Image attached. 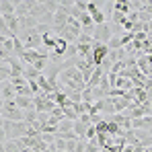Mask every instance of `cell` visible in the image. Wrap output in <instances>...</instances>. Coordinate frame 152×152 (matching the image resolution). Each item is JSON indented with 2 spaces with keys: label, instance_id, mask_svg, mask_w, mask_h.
Wrapping results in <instances>:
<instances>
[{
  "label": "cell",
  "instance_id": "cell-1",
  "mask_svg": "<svg viewBox=\"0 0 152 152\" xmlns=\"http://www.w3.org/2000/svg\"><path fill=\"white\" fill-rule=\"evenodd\" d=\"M23 64L33 66L37 72H43L48 66H50V53L45 51H37V50H25V53L21 56Z\"/></svg>",
  "mask_w": 152,
  "mask_h": 152
},
{
  "label": "cell",
  "instance_id": "cell-2",
  "mask_svg": "<svg viewBox=\"0 0 152 152\" xmlns=\"http://www.w3.org/2000/svg\"><path fill=\"white\" fill-rule=\"evenodd\" d=\"M4 132H6V142L8 140H19V138L27 136L29 124H25V121H6L4 119Z\"/></svg>",
  "mask_w": 152,
  "mask_h": 152
},
{
  "label": "cell",
  "instance_id": "cell-3",
  "mask_svg": "<svg viewBox=\"0 0 152 152\" xmlns=\"http://www.w3.org/2000/svg\"><path fill=\"white\" fill-rule=\"evenodd\" d=\"M25 117V111H21L17 107L15 101H4V107H2V119L6 121H23Z\"/></svg>",
  "mask_w": 152,
  "mask_h": 152
},
{
  "label": "cell",
  "instance_id": "cell-4",
  "mask_svg": "<svg viewBox=\"0 0 152 152\" xmlns=\"http://www.w3.org/2000/svg\"><path fill=\"white\" fill-rule=\"evenodd\" d=\"M111 37H113V31H111V25H109V23H103V25L95 27V33H93L95 43H103V45H107V43L111 41Z\"/></svg>",
  "mask_w": 152,
  "mask_h": 152
},
{
  "label": "cell",
  "instance_id": "cell-5",
  "mask_svg": "<svg viewBox=\"0 0 152 152\" xmlns=\"http://www.w3.org/2000/svg\"><path fill=\"white\" fill-rule=\"evenodd\" d=\"M109 48L107 45H103V43H93V64L95 66H101L103 60L109 56Z\"/></svg>",
  "mask_w": 152,
  "mask_h": 152
},
{
  "label": "cell",
  "instance_id": "cell-6",
  "mask_svg": "<svg viewBox=\"0 0 152 152\" xmlns=\"http://www.w3.org/2000/svg\"><path fill=\"white\" fill-rule=\"evenodd\" d=\"M0 97H2L4 101H15V99H17V91H15V86L10 84V80L2 82V86H0Z\"/></svg>",
  "mask_w": 152,
  "mask_h": 152
},
{
  "label": "cell",
  "instance_id": "cell-7",
  "mask_svg": "<svg viewBox=\"0 0 152 152\" xmlns=\"http://www.w3.org/2000/svg\"><path fill=\"white\" fill-rule=\"evenodd\" d=\"M68 50H70V43H68V41H64V39L60 37V39H58V43H56V48H53V51H51V56H56V58H60V60H66Z\"/></svg>",
  "mask_w": 152,
  "mask_h": 152
},
{
  "label": "cell",
  "instance_id": "cell-8",
  "mask_svg": "<svg viewBox=\"0 0 152 152\" xmlns=\"http://www.w3.org/2000/svg\"><path fill=\"white\" fill-rule=\"evenodd\" d=\"M31 6H33V2H15V17L25 19L29 15V10H31Z\"/></svg>",
  "mask_w": 152,
  "mask_h": 152
},
{
  "label": "cell",
  "instance_id": "cell-9",
  "mask_svg": "<svg viewBox=\"0 0 152 152\" xmlns=\"http://www.w3.org/2000/svg\"><path fill=\"white\" fill-rule=\"evenodd\" d=\"M37 84H39L41 93H45V95H53V93H56V88L51 86V82H50V80H48L43 74H39V78H37Z\"/></svg>",
  "mask_w": 152,
  "mask_h": 152
},
{
  "label": "cell",
  "instance_id": "cell-10",
  "mask_svg": "<svg viewBox=\"0 0 152 152\" xmlns=\"http://www.w3.org/2000/svg\"><path fill=\"white\" fill-rule=\"evenodd\" d=\"M72 129H74V134H76V138H78V140H84V136H86V129H88V126H86V124H82L80 119H76L74 126H72Z\"/></svg>",
  "mask_w": 152,
  "mask_h": 152
},
{
  "label": "cell",
  "instance_id": "cell-11",
  "mask_svg": "<svg viewBox=\"0 0 152 152\" xmlns=\"http://www.w3.org/2000/svg\"><path fill=\"white\" fill-rule=\"evenodd\" d=\"M15 103H17V107H19L21 111H27V109L35 107V105H33V99H31V97H19V95H17Z\"/></svg>",
  "mask_w": 152,
  "mask_h": 152
},
{
  "label": "cell",
  "instance_id": "cell-12",
  "mask_svg": "<svg viewBox=\"0 0 152 152\" xmlns=\"http://www.w3.org/2000/svg\"><path fill=\"white\" fill-rule=\"evenodd\" d=\"M72 126H74V121H70V119H62L60 124H58V134H68V132H74L72 129Z\"/></svg>",
  "mask_w": 152,
  "mask_h": 152
},
{
  "label": "cell",
  "instance_id": "cell-13",
  "mask_svg": "<svg viewBox=\"0 0 152 152\" xmlns=\"http://www.w3.org/2000/svg\"><path fill=\"white\" fill-rule=\"evenodd\" d=\"M39 74L41 72H37L33 66H29V64H25V70H23V78H27V80H37L39 78Z\"/></svg>",
  "mask_w": 152,
  "mask_h": 152
},
{
  "label": "cell",
  "instance_id": "cell-14",
  "mask_svg": "<svg viewBox=\"0 0 152 152\" xmlns=\"http://www.w3.org/2000/svg\"><path fill=\"white\" fill-rule=\"evenodd\" d=\"M23 121H25V124H29V126H33V124L37 121V109H35V107H31V109H27V111H25Z\"/></svg>",
  "mask_w": 152,
  "mask_h": 152
},
{
  "label": "cell",
  "instance_id": "cell-15",
  "mask_svg": "<svg viewBox=\"0 0 152 152\" xmlns=\"http://www.w3.org/2000/svg\"><path fill=\"white\" fill-rule=\"evenodd\" d=\"M0 15H15V2H0Z\"/></svg>",
  "mask_w": 152,
  "mask_h": 152
},
{
  "label": "cell",
  "instance_id": "cell-16",
  "mask_svg": "<svg viewBox=\"0 0 152 152\" xmlns=\"http://www.w3.org/2000/svg\"><path fill=\"white\" fill-rule=\"evenodd\" d=\"M91 17H93L95 25H103V23H107V15H105L103 10H97V12H93Z\"/></svg>",
  "mask_w": 152,
  "mask_h": 152
},
{
  "label": "cell",
  "instance_id": "cell-17",
  "mask_svg": "<svg viewBox=\"0 0 152 152\" xmlns=\"http://www.w3.org/2000/svg\"><path fill=\"white\" fill-rule=\"evenodd\" d=\"M4 152H21L19 144H17V140H8V142H4Z\"/></svg>",
  "mask_w": 152,
  "mask_h": 152
},
{
  "label": "cell",
  "instance_id": "cell-18",
  "mask_svg": "<svg viewBox=\"0 0 152 152\" xmlns=\"http://www.w3.org/2000/svg\"><path fill=\"white\" fill-rule=\"evenodd\" d=\"M76 43H84V45H93L95 43V39L91 37V35H86V33H80V37H78V41Z\"/></svg>",
  "mask_w": 152,
  "mask_h": 152
},
{
  "label": "cell",
  "instance_id": "cell-19",
  "mask_svg": "<svg viewBox=\"0 0 152 152\" xmlns=\"http://www.w3.org/2000/svg\"><path fill=\"white\" fill-rule=\"evenodd\" d=\"M84 152H103V150H101V146L97 144V140H93V142L86 144V150H84Z\"/></svg>",
  "mask_w": 152,
  "mask_h": 152
},
{
  "label": "cell",
  "instance_id": "cell-20",
  "mask_svg": "<svg viewBox=\"0 0 152 152\" xmlns=\"http://www.w3.org/2000/svg\"><path fill=\"white\" fill-rule=\"evenodd\" d=\"M4 142H6V132L0 129V144H4Z\"/></svg>",
  "mask_w": 152,
  "mask_h": 152
},
{
  "label": "cell",
  "instance_id": "cell-21",
  "mask_svg": "<svg viewBox=\"0 0 152 152\" xmlns=\"http://www.w3.org/2000/svg\"><path fill=\"white\" fill-rule=\"evenodd\" d=\"M146 101L152 103V88H148V91H146Z\"/></svg>",
  "mask_w": 152,
  "mask_h": 152
},
{
  "label": "cell",
  "instance_id": "cell-22",
  "mask_svg": "<svg viewBox=\"0 0 152 152\" xmlns=\"http://www.w3.org/2000/svg\"><path fill=\"white\" fill-rule=\"evenodd\" d=\"M0 129H4V119H2V115H0Z\"/></svg>",
  "mask_w": 152,
  "mask_h": 152
},
{
  "label": "cell",
  "instance_id": "cell-23",
  "mask_svg": "<svg viewBox=\"0 0 152 152\" xmlns=\"http://www.w3.org/2000/svg\"><path fill=\"white\" fill-rule=\"evenodd\" d=\"M2 107H4V99L0 97V111H2Z\"/></svg>",
  "mask_w": 152,
  "mask_h": 152
},
{
  "label": "cell",
  "instance_id": "cell-24",
  "mask_svg": "<svg viewBox=\"0 0 152 152\" xmlns=\"http://www.w3.org/2000/svg\"><path fill=\"white\" fill-rule=\"evenodd\" d=\"M43 152H56V150H53V148H51V146H50V148H48V150H43Z\"/></svg>",
  "mask_w": 152,
  "mask_h": 152
},
{
  "label": "cell",
  "instance_id": "cell-25",
  "mask_svg": "<svg viewBox=\"0 0 152 152\" xmlns=\"http://www.w3.org/2000/svg\"><path fill=\"white\" fill-rule=\"evenodd\" d=\"M56 152H68V150H56Z\"/></svg>",
  "mask_w": 152,
  "mask_h": 152
},
{
  "label": "cell",
  "instance_id": "cell-26",
  "mask_svg": "<svg viewBox=\"0 0 152 152\" xmlns=\"http://www.w3.org/2000/svg\"><path fill=\"white\" fill-rule=\"evenodd\" d=\"M0 115H2V111H0Z\"/></svg>",
  "mask_w": 152,
  "mask_h": 152
}]
</instances>
